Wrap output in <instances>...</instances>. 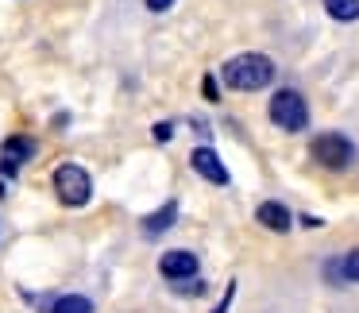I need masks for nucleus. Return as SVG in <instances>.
<instances>
[{
    "label": "nucleus",
    "instance_id": "f257e3e1",
    "mask_svg": "<svg viewBox=\"0 0 359 313\" xmlns=\"http://www.w3.org/2000/svg\"><path fill=\"white\" fill-rule=\"evenodd\" d=\"M274 74H278L274 58L255 55V51L236 55L220 66V81H224L228 89H236V93H259V89H266L274 81Z\"/></svg>",
    "mask_w": 359,
    "mask_h": 313
},
{
    "label": "nucleus",
    "instance_id": "f03ea898",
    "mask_svg": "<svg viewBox=\"0 0 359 313\" xmlns=\"http://www.w3.org/2000/svg\"><path fill=\"white\" fill-rule=\"evenodd\" d=\"M309 159L317 166H325V171L340 174V171H348V166H355L359 147L344 132H320V135H313V143H309Z\"/></svg>",
    "mask_w": 359,
    "mask_h": 313
},
{
    "label": "nucleus",
    "instance_id": "7ed1b4c3",
    "mask_svg": "<svg viewBox=\"0 0 359 313\" xmlns=\"http://www.w3.org/2000/svg\"><path fill=\"white\" fill-rule=\"evenodd\" d=\"M266 116L282 132H305L309 128V105H305V97L297 89H278L271 97V105H266Z\"/></svg>",
    "mask_w": 359,
    "mask_h": 313
},
{
    "label": "nucleus",
    "instance_id": "20e7f679",
    "mask_svg": "<svg viewBox=\"0 0 359 313\" xmlns=\"http://www.w3.org/2000/svg\"><path fill=\"white\" fill-rule=\"evenodd\" d=\"M55 194H58V201H62V205L81 209V205H89V197H93V178H89L86 166L62 163L55 171Z\"/></svg>",
    "mask_w": 359,
    "mask_h": 313
},
{
    "label": "nucleus",
    "instance_id": "39448f33",
    "mask_svg": "<svg viewBox=\"0 0 359 313\" xmlns=\"http://www.w3.org/2000/svg\"><path fill=\"white\" fill-rule=\"evenodd\" d=\"M197 271H201V259H197V251L189 248H170L158 255V274H163L166 282H186V279H197Z\"/></svg>",
    "mask_w": 359,
    "mask_h": 313
},
{
    "label": "nucleus",
    "instance_id": "423d86ee",
    "mask_svg": "<svg viewBox=\"0 0 359 313\" xmlns=\"http://www.w3.org/2000/svg\"><path fill=\"white\" fill-rule=\"evenodd\" d=\"M325 279L332 286H355L359 282V248L344 251L340 259H328L325 263Z\"/></svg>",
    "mask_w": 359,
    "mask_h": 313
},
{
    "label": "nucleus",
    "instance_id": "0eeeda50",
    "mask_svg": "<svg viewBox=\"0 0 359 313\" xmlns=\"http://www.w3.org/2000/svg\"><path fill=\"white\" fill-rule=\"evenodd\" d=\"M189 163H194V171L201 174L205 182H212V186H228V166L220 163V155L212 147H197L194 155H189Z\"/></svg>",
    "mask_w": 359,
    "mask_h": 313
},
{
    "label": "nucleus",
    "instance_id": "6e6552de",
    "mask_svg": "<svg viewBox=\"0 0 359 313\" xmlns=\"http://www.w3.org/2000/svg\"><path fill=\"white\" fill-rule=\"evenodd\" d=\"M35 155H39V140H32V135H8V140L0 143V163L24 166Z\"/></svg>",
    "mask_w": 359,
    "mask_h": 313
},
{
    "label": "nucleus",
    "instance_id": "1a4fd4ad",
    "mask_svg": "<svg viewBox=\"0 0 359 313\" xmlns=\"http://www.w3.org/2000/svg\"><path fill=\"white\" fill-rule=\"evenodd\" d=\"M255 220L263 228H271V232H290V228H294V213H290L282 201H263L255 209Z\"/></svg>",
    "mask_w": 359,
    "mask_h": 313
},
{
    "label": "nucleus",
    "instance_id": "9d476101",
    "mask_svg": "<svg viewBox=\"0 0 359 313\" xmlns=\"http://www.w3.org/2000/svg\"><path fill=\"white\" fill-rule=\"evenodd\" d=\"M174 220H178V201H166L163 209H155V213L143 217V236H163Z\"/></svg>",
    "mask_w": 359,
    "mask_h": 313
},
{
    "label": "nucleus",
    "instance_id": "9b49d317",
    "mask_svg": "<svg viewBox=\"0 0 359 313\" xmlns=\"http://www.w3.org/2000/svg\"><path fill=\"white\" fill-rule=\"evenodd\" d=\"M50 313H97V305L86 294H58L50 302Z\"/></svg>",
    "mask_w": 359,
    "mask_h": 313
},
{
    "label": "nucleus",
    "instance_id": "f8f14e48",
    "mask_svg": "<svg viewBox=\"0 0 359 313\" xmlns=\"http://www.w3.org/2000/svg\"><path fill=\"white\" fill-rule=\"evenodd\" d=\"M325 12L340 24H355L359 20V0H325Z\"/></svg>",
    "mask_w": 359,
    "mask_h": 313
},
{
    "label": "nucleus",
    "instance_id": "ddd939ff",
    "mask_svg": "<svg viewBox=\"0 0 359 313\" xmlns=\"http://www.w3.org/2000/svg\"><path fill=\"white\" fill-rule=\"evenodd\" d=\"M174 290H178V294H186V298H201L205 290H209V282H201V279H186V282H174Z\"/></svg>",
    "mask_w": 359,
    "mask_h": 313
},
{
    "label": "nucleus",
    "instance_id": "4468645a",
    "mask_svg": "<svg viewBox=\"0 0 359 313\" xmlns=\"http://www.w3.org/2000/svg\"><path fill=\"white\" fill-rule=\"evenodd\" d=\"M201 93H205V101H220V86H217L212 74H205V78H201Z\"/></svg>",
    "mask_w": 359,
    "mask_h": 313
},
{
    "label": "nucleus",
    "instance_id": "2eb2a0df",
    "mask_svg": "<svg viewBox=\"0 0 359 313\" xmlns=\"http://www.w3.org/2000/svg\"><path fill=\"white\" fill-rule=\"evenodd\" d=\"M232 302H236V279L228 282L224 298H220V302H217V309H212V313H228V309H232Z\"/></svg>",
    "mask_w": 359,
    "mask_h": 313
},
{
    "label": "nucleus",
    "instance_id": "dca6fc26",
    "mask_svg": "<svg viewBox=\"0 0 359 313\" xmlns=\"http://www.w3.org/2000/svg\"><path fill=\"white\" fill-rule=\"evenodd\" d=\"M170 135H174V124H170V120H158V124H155V140L166 143Z\"/></svg>",
    "mask_w": 359,
    "mask_h": 313
},
{
    "label": "nucleus",
    "instance_id": "f3484780",
    "mask_svg": "<svg viewBox=\"0 0 359 313\" xmlns=\"http://www.w3.org/2000/svg\"><path fill=\"white\" fill-rule=\"evenodd\" d=\"M143 4H147L151 12H166V8L174 4V0H143Z\"/></svg>",
    "mask_w": 359,
    "mask_h": 313
},
{
    "label": "nucleus",
    "instance_id": "a211bd4d",
    "mask_svg": "<svg viewBox=\"0 0 359 313\" xmlns=\"http://www.w3.org/2000/svg\"><path fill=\"white\" fill-rule=\"evenodd\" d=\"M302 225H305V228H320V217H309V213H305Z\"/></svg>",
    "mask_w": 359,
    "mask_h": 313
}]
</instances>
